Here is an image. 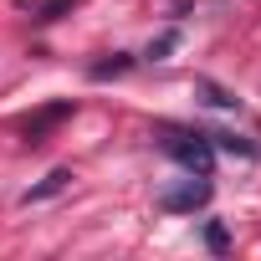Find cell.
<instances>
[{"label":"cell","mask_w":261,"mask_h":261,"mask_svg":"<svg viewBox=\"0 0 261 261\" xmlns=\"http://www.w3.org/2000/svg\"><path fill=\"white\" fill-rule=\"evenodd\" d=\"M21 6H26V11H46L41 21H51L57 11H72V0H21Z\"/></svg>","instance_id":"cell-7"},{"label":"cell","mask_w":261,"mask_h":261,"mask_svg":"<svg viewBox=\"0 0 261 261\" xmlns=\"http://www.w3.org/2000/svg\"><path fill=\"white\" fill-rule=\"evenodd\" d=\"M164 154H169L174 164H185L190 174H210V169H215V144H210V134H179V128H169V134H164Z\"/></svg>","instance_id":"cell-1"},{"label":"cell","mask_w":261,"mask_h":261,"mask_svg":"<svg viewBox=\"0 0 261 261\" xmlns=\"http://www.w3.org/2000/svg\"><path fill=\"white\" fill-rule=\"evenodd\" d=\"M205 246H210V251H225V246H230L225 225H205Z\"/></svg>","instance_id":"cell-9"},{"label":"cell","mask_w":261,"mask_h":261,"mask_svg":"<svg viewBox=\"0 0 261 261\" xmlns=\"http://www.w3.org/2000/svg\"><path fill=\"white\" fill-rule=\"evenodd\" d=\"M195 92H200L210 108H241V97H236V92H225V87H220V82H210V77H200V82H195Z\"/></svg>","instance_id":"cell-4"},{"label":"cell","mask_w":261,"mask_h":261,"mask_svg":"<svg viewBox=\"0 0 261 261\" xmlns=\"http://www.w3.org/2000/svg\"><path fill=\"white\" fill-rule=\"evenodd\" d=\"M159 205H164V210H205V205H210V174H200V179H190V185H179V190H164Z\"/></svg>","instance_id":"cell-2"},{"label":"cell","mask_w":261,"mask_h":261,"mask_svg":"<svg viewBox=\"0 0 261 261\" xmlns=\"http://www.w3.org/2000/svg\"><path fill=\"white\" fill-rule=\"evenodd\" d=\"M128 67H134L128 57H113V62H97V67H92V77L102 82V77H118V72H128Z\"/></svg>","instance_id":"cell-8"},{"label":"cell","mask_w":261,"mask_h":261,"mask_svg":"<svg viewBox=\"0 0 261 261\" xmlns=\"http://www.w3.org/2000/svg\"><path fill=\"white\" fill-rule=\"evenodd\" d=\"M62 118H72V102H51V108H41V113H31L26 123H21V134H26V144H41L51 128L62 123Z\"/></svg>","instance_id":"cell-3"},{"label":"cell","mask_w":261,"mask_h":261,"mask_svg":"<svg viewBox=\"0 0 261 261\" xmlns=\"http://www.w3.org/2000/svg\"><path fill=\"white\" fill-rule=\"evenodd\" d=\"M210 144H215V149H225V154H241V159H256V144H246V139H236V134H210Z\"/></svg>","instance_id":"cell-6"},{"label":"cell","mask_w":261,"mask_h":261,"mask_svg":"<svg viewBox=\"0 0 261 261\" xmlns=\"http://www.w3.org/2000/svg\"><path fill=\"white\" fill-rule=\"evenodd\" d=\"M174 41H179V36H174V31H169V36H159V41H154V46H149V57H154V62H159V57H164V51H169V46H174Z\"/></svg>","instance_id":"cell-10"},{"label":"cell","mask_w":261,"mask_h":261,"mask_svg":"<svg viewBox=\"0 0 261 261\" xmlns=\"http://www.w3.org/2000/svg\"><path fill=\"white\" fill-rule=\"evenodd\" d=\"M67 179H72L67 169H51V174H46V179H41L36 190H26V205H31V200H51L57 190H67Z\"/></svg>","instance_id":"cell-5"}]
</instances>
